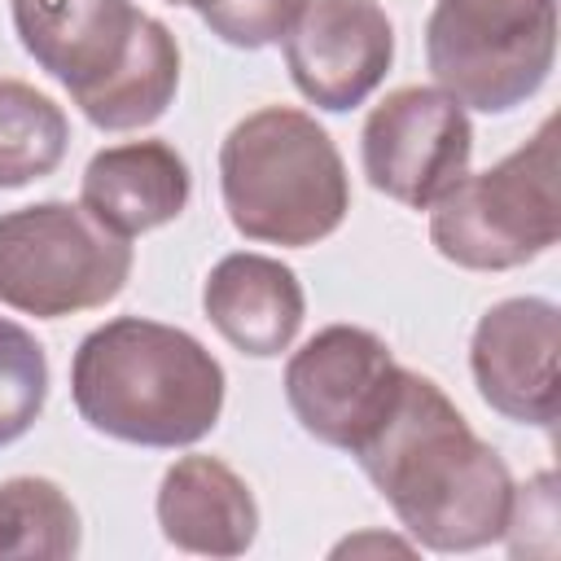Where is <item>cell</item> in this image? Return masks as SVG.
<instances>
[{
	"instance_id": "6da1fadb",
	"label": "cell",
	"mask_w": 561,
	"mask_h": 561,
	"mask_svg": "<svg viewBox=\"0 0 561 561\" xmlns=\"http://www.w3.org/2000/svg\"><path fill=\"white\" fill-rule=\"evenodd\" d=\"M403 530L434 552H473L508 530L513 473L438 381L403 368L381 425L351 451Z\"/></svg>"
},
{
	"instance_id": "7a4b0ae2",
	"label": "cell",
	"mask_w": 561,
	"mask_h": 561,
	"mask_svg": "<svg viewBox=\"0 0 561 561\" xmlns=\"http://www.w3.org/2000/svg\"><path fill=\"white\" fill-rule=\"evenodd\" d=\"M224 364L184 329L118 316L92 329L70 364L79 416L118 443L193 447L224 412Z\"/></svg>"
},
{
	"instance_id": "3957f363",
	"label": "cell",
	"mask_w": 561,
	"mask_h": 561,
	"mask_svg": "<svg viewBox=\"0 0 561 561\" xmlns=\"http://www.w3.org/2000/svg\"><path fill=\"white\" fill-rule=\"evenodd\" d=\"M22 48L101 131L149 127L180 88L175 35L131 0H9Z\"/></svg>"
},
{
	"instance_id": "277c9868",
	"label": "cell",
	"mask_w": 561,
	"mask_h": 561,
	"mask_svg": "<svg viewBox=\"0 0 561 561\" xmlns=\"http://www.w3.org/2000/svg\"><path fill=\"white\" fill-rule=\"evenodd\" d=\"M219 193L245 241L289 250L324 241L351 210V180L333 136L289 105H263L224 136Z\"/></svg>"
},
{
	"instance_id": "5b68a950",
	"label": "cell",
	"mask_w": 561,
	"mask_h": 561,
	"mask_svg": "<svg viewBox=\"0 0 561 561\" xmlns=\"http://www.w3.org/2000/svg\"><path fill=\"white\" fill-rule=\"evenodd\" d=\"M561 237L557 118L482 175H460L430 206L434 250L469 272H508L548 254Z\"/></svg>"
},
{
	"instance_id": "8992f818",
	"label": "cell",
	"mask_w": 561,
	"mask_h": 561,
	"mask_svg": "<svg viewBox=\"0 0 561 561\" xmlns=\"http://www.w3.org/2000/svg\"><path fill=\"white\" fill-rule=\"evenodd\" d=\"M557 0H434L425 66L465 110L508 114L552 75Z\"/></svg>"
},
{
	"instance_id": "52a82bcc",
	"label": "cell",
	"mask_w": 561,
	"mask_h": 561,
	"mask_svg": "<svg viewBox=\"0 0 561 561\" xmlns=\"http://www.w3.org/2000/svg\"><path fill=\"white\" fill-rule=\"evenodd\" d=\"M131 276V245L83 206L35 202L0 215V302L35 320L105 307Z\"/></svg>"
},
{
	"instance_id": "ba28073f",
	"label": "cell",
	"mask_w": 561,
	"mask_h": 561,
	"mask_svg": "<svg viewBox=\"0 0 561 561\" xmlns=\"http://www.w3.org/2000/svg\"><path fill=\"white\" fill-rule=\"evenodd\" d=\"M403 368L390 346L355 324H329L285 364V399L298 425L342 451H355L390 412Z\"/></svg>"
},
{
	"instance_id": "9c48e42d",
	"label": "cell",
	"mask_w": 561,
	"mask_h": 561,
	"mask_svg": "<svg viewBox=\"0 0 561 561\" xmlns=\"http://www.w3.org/2000/svg\"><path fill=\"white\" fill-rule=\"evenodd\" d=\"M359 158L377 193L412 210H430L460 175H469L473 127L456 96L412 83L373 105L359 136Z\"/></svg>"
},
{
	"instance_id": "30bf717a",
	"label": "cell",
	"mask_w": 561,
	"mask_h": 561,
	"mask_svg": "<svg viewBox=\"0 0 561 561\" xmlns=\"http://www.w3.org/2000/svg\"><path fill=\"white\" fill-rule=\"evenodd\" d=\"M394 61V26L377 0H307L285 31V66L294 88L329 110L346 114L364 105Z\"/></svg>"
},
{
	"instance_id": "8fae6325",
	"label": "cell",
	"mask_w": 561,
	"mask_h": 561,
	"mask_svg": "<svg viewBox=\"0 0 561 561\" xmlns=\"http://www.w3.org/2000/svg\"><path fill=\"white\" fill-rule=\"evenodd\" d=\"M557 351L561 311L548 298L495 302L469 342L473 386L504 421L548 430L557 421Z\"/></svg>"
},
{
	"instance_id": "7c38bea8",
	"label": "cell",
	"mask_w": 561,
	"mask_h": 561,
	"mask_svg": "<svg viewBox=\"0 0 561 561\" xmlns=\"http://www.w3.org/2000/svg\"><path fill=\"white\" fill-rule=\"evenodd\" d=\"M193 193L188 162L167 140H127L101 149L83 180L79 206L114 237H140L184 215Z\"/></svg>"
},
{
	"instance_id": "4fadbf2b",
	"label": "cell",
	"mask_w": 561,
	"mask_h": 561,
	"mask_svg": "<svg viewBox=\"0 0 561 561\" xmlns=\"http://www.w3.org/2000/svg\"><path fill=\"white\" fill-rule=\"evenodd\" d=\"M202 307L224 342H232L241 355L272 359L294 346L307 298L294 267L241 250V254H224L210 267L202 285Z\"/></svg>"
},
{
	"instance_id": "5bb4252c",
	"label": "cell",
	"mask_w": 561,
	"mask_h": 561,
	"mask_svg": "<svg viewBox=\"0 0 561 561\" xmlns=\"http://www.w3.org/2000/svg\"><path fill=\"white\" fill-rule=\"evenodd\" d=\"M162 539L180 552L241 557L259 535V504L250 486L215 456H180L158 486Z\"/></svg>"
},
{
	"instance_id": "9a60e30c",
	"label": "cell",
	"mask_w": 561,
	"mask_h": 561,
	"mask_svg": "<svg viewBox=\"0 0 561 561\" xmlns=\"http://www.w3.org/2000/svg\"><path fill=\"white\" fill-rule=\"evenodd\" d=\"M70 123L53 96L22 79H0V188H22L61 167Z\"/></svg>"
},
{
	"instance_id": "2e32d148",
	"label": "cell",
	"mask_w": 561,
	"mask_h": 561,
	"mask_svg": "<svg viewBox=\"0 0 561 561\" xmlns=\"http://www.w3.org/2000/svg\"><path fill=\"white\" fill-rule=\"evenodd\" d=\"M79 513L57 482H0V561H66L79 552Z\"/></svg>"
},
{
	"instance_id": "e0dca14e",
	"label": "cell",
	"mask_w": 561,
	"mask_h": 561,
	"mask_svg": "<svg viewBox=\"0 0 561 561\" xmlns=\"http://www.w3.org/2000/svg\"><path fill=\"white\" fill-rule=\"evenodd\" d=\"M48 355L31 329L0 316V447L18 443L44 412Z\"/></svg>"
},
{
	"instance_id": "ac0fdd59",
	"label": "cell",
	"mask_w": 561,
	"mask_h": 561,
	"mask_svg": "<svg viewBox=\"0 0 561 561\" xmlns=\"http://www.w3.org/2000/svg\"><path fill=\"white\" fill-rule=\"evenodd\" d=\"M302 4L307 0H210L197 18L232 48H267L285 39Z\"/></svg>"
},
{
	"instance_id": "d6986e66",
	"label": "cell",
	"mask_w": 561,
	"mask_h": 561,
	"mask_svg": "<svg viewBox=\"0 0 561 561\" xmlns=\"http://www.w3.org/2000/svg\"><path fill=\"white\" fill-rule=\"evenodd\" d=\"M167 4H184V9H197V13H202L210 0H167Z\"/></svg>"
}]
</instances>
